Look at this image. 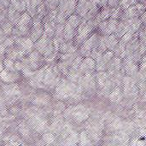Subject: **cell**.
<instances>
[{
    "instance_id": "cell-8",
    "label": "cell",
    "mask_w": 146,
    "mask_h": 146,
    "mask_svg": "<svg viewBox=\"0 0 146 146\" xmlns=\"http://www.w3.org/2000/svg\"><path fill=\"white\" fill-rule=\"evenodd\" d=\"M80 22H81L80 16V15H70L69 18L68 19V21H67V23L68 25H70L72 27H74V29H76L79 27V25L80 24Z\"/></svg>"
},
{
    "instance_id": "cell-13",
    "label": "cell",
    "mask_w": 146,
    "mask_h": 146,
    "mask_svg": "<svg viewBox=\"0 0 146 146\" xmlns=\"http://www.w3.org/2000/svg\"><path fill=\"white\" fill-rule=\"evenodd\" d=\"M3 66L6 68V69L8 70H11V71H15V67H14V62L12 59L10 58H6L3 61Z\"/></svg>"
},
{
    "instance_id": "cell-9",
    "label": "cell",
    "mask_w": 146,
    "mask_h": 146,
    "mask_svg": "<svg viewBox=\"0 0 146 146\" xmlns=\"http://www.w3.org/2000/svg\"><path fill=\"white\" fill-rule=\"evenodd\" d=\"M117 43H118V39L115 35L110 34L108 38H106V46L107 49H110V50H113L115 49Z\"/></svg>"
},
{
    "instance_id": "cell-10",
    "label": "cell",
    "mask_w": 146,
    "mask_h": 146,
    "mask_svg": "<svg viewBox=\"0 0 146 146\" xmlns=\"http://www.w3.org/2000/svg\"><path fill=\"white\" fill-rule=\"evenodd\" d=\"M18 129H19V132L21 133V134L24 138H28L29 137V135H30V130H29V127H27V125H26L25 123L21 122L19 125Z\"/></svg>"
},
{
    "instance_id": "cell-18",
    "label": "cell",
    "mask_w": 146,
    "mask_h": 146,
    "mask_svg": "<svg viewBox=\"0 0 146 146\" xmlns=\"http://www.w3.org/2000/svg\"><path fill=\"white\" fill-rule=\"evenodd\" d=\"M5 51H6V46L3 44H0V55L1 56L3 55L5 53Z\"/></svg>"
},
{
    "instance_id": "cell-1",
    "label": "cell",
    "mask_w": 146,
    "mask_h": 146,
    "mask_svg": "<svg viewBox=\"0 0 146 146\" xmlns=\"http://www.w3.org/2000/svg\"><path fill=\"white\" fill-rule=\"evenodd\" d=\"M98 41V34L94 33L92 36H90L84 43V44L82 45L80 51L84 56H89L91 54L92 50L96 46Z\"/></svg>"
},
{
    "instance_id": "cell-4",
    "label": "cell",
    "mask_w": 146,
    "mask_h": 146,
    "mask_svg": "<svg viewBox=\"0 0 146 146\" xmlns=\"http://www.w3.org/2000/svg\"><path fill=\"white\" fill-rule=\"evenodd\" d=\"M15 42L21 47V50H23L24 52L31 51L33 49V46L32 39L28 38H16Z\"/></svg>"
},
{
    "instance_id": "cell-5",
    "label": "cell",
    "mask_w": 146,
    "mask_h": 146,
    "mask_svg": "<svg viewBox=\"0 0 146 146\" xmlns=\"http://www.w3.org/2000/svg\"><path fill=\"white\" fill-rule=\"evenodd\" d=\"M2 89H3V92H4V94H6L9 97H12V96L20 94L19 86H17V84H15V83H9L7 85H3L2 86Z\"/></svg>"
},
{
    "instance_id": "cell-6",
    "label": "cell",
    "mask_w": 146,
    "mask_h": 146,
    "mask_svg": "<svg viewBox=\"0 0 146 146\" xmlns=\"http://www.w3.org/2000/svg\"><path fill=\"white\" fill-rule=\"evenodd\" d=\"M41 61V56L38 51H33L29 56V64L33 69H37Z\"/></svg>"
},
{
    "instance_id": "cell-17",
    "label": "cell",
    "mask_w": 146,
    "mask_h": 146,
    "mask_svg": "<svg viewBox=\"0 0 146 146\" xmlns=\"http://www.w3.org/2000/svg\"><path fill=\"white\" fill-rule=\"evenodd\" d=\"M6 47H9V46H12L13 45V44H14V40H13V38H6L5 40H4V42L3 43Z\"/></svg>"
},
{
    "instance_id": "cell-11",
    "label": "cell",
    "mask_w": 146,
    "mask_h": 146,
    "mask_svg": "<svg viewBox=\"0 0 146 146\" xmlns=\"http://www.w3.org/2000/svg\"><path fill=\"white\" fill-rule=\"evenodd\" d=\"M121 98V92L119 88L115 89L114 92H112V93L110 94V99L113 102H118Z\"/></svg>"
},
{
    "instance_id": "cell-15",
    "label": "cell",
    "mask_w": 146,
    "mask_h": 146,
    "mask_svg": "<svg viewBox=\"0 0 146 146\" xmlns=\"http://www.w3.org/2000/svg\"><path fill=\"white\" fill-rule=\"evenodd\" d=\"M48 98H49L48 97H44V96L39 97V98H35V100H34L33 103L35 104H38V105H44V104H46L49 102V99Z\"/></svg>"
},
{
    "instance_id": "cell-19",
    "label": "cell",
    "mask_w": 146,
    "mask_h": 146,
    "mask_svg": "<svg viewBox=\"0 0 146 146\" xmlns=\"http://www.w3.org/2000/svg\"><path fill=\"white\" fill-rule=\"evenodd\" d=\"M3 68H4V66H3V63L0 61V73H1V71L3 69Z\"/></svg>"
},
{
    "instance_id": "cell-20",
    "label": "cell",
    "mask_w": 146,
    "mask_h": 146,
    "mask_svg": "<svg viewBox=\"0 0 146 146\" xmlns=\"http://www.w3.org/2000/svg\"><path fill=\"white\" fill-rule=\"evenodd\" d=\"M3 98L0 96V105H1V106H2V105H3Z\"/></svg>"
},
{
    "instance_id": "cell-16",
    "label": "cell",
    "mask_w": 146,
    "mask_h": 146,
    "mask_svg": "<svg viewBox=\"0 0 146 146\" xmlns=\"http://www.w3.org/2000/svg\"><path fill=\"white\" fill-rule=\"evenodd\" d=\"M12 31V24L10 22H8V23H4L3 25V32L4 34L8 35L11 33Z\"/></svg>"
},
{
    "instance_id": "cell-2",
    "label": "cell",
    "mask_w": 146,
    "mask_h": 146,
    "mask_svg": "<svg viewBox=\"0 0 146 146\" xmlns=\"http://www.w3.org/2000/svg\"><path fill=\"white\" fill-rule=\"evenodd\" d=\"M96 68V62L93 58L92 57H87L85 58L84 60L81 61L79 68L81 73L84 74H91L92 70H94Z\"/></svg>"
},
{
    "instance_id": "cell-12",
    "label": "cell",
    "mask_w": 146,
    "mask_h": 146,
    "mask_svg": "<svg viewBox=\"0 0 146 146\" xmlns=\"http://www.w3.org/2000/svg\"><path fill=\"white\" fill-rule=\"evenodd\" d=\"M80 145H89L92 144V139H90V138L88 137V135L86 134V132H82V133L80 134Z\"/></svg>"
},
{
    "instance_id": "cell-3",
    "label": "cell",
    "mask_w": 146,
    "mask_h": 146,
    "mask_svg": "<svg viewBox=\"0 0 146 146\" xmlns=\"http://www.w3.org/2000/svg\"><path fill=\"white\" fill-rule=\"evenodd\" d=\"M0 79L4 83H14L18 79V74L15 71H11L8 69H3L0 73Z\"/></svg>"
},
{
    "instance_id": "cell-14",
    "label": "cell",
    "mask_w": 146,
    "mask_h": 146,
    "mask_svg": "<svg viewBox=\"0 0 146 146\" xmlns=\"http://www.w3.org/2000/svg\"><path fill=\"white\" fill-rule=\"evenodd\" d=\"M42 139L43 141L45 143V144H51L54 140H55V137L52 133H44L42 137Z\"/></svg>"
},
{
    "instance_id": "cell-7",
    "label": "cell",
    "mask_w": 146,
    "mask_h": 146,
    "mask_svg": "<svg viewBox=\"0 0 146 146\" xmlns=\"http://www.w3.org/2000/svg\"><path fill=\"white\" fill-rule=\"evenodd\" d=\"M110 15H111V8H104L97 15V17H96L95 21L98 24L99 22L107 20L110 16Z\"/></svg>"
}]
</instances>
